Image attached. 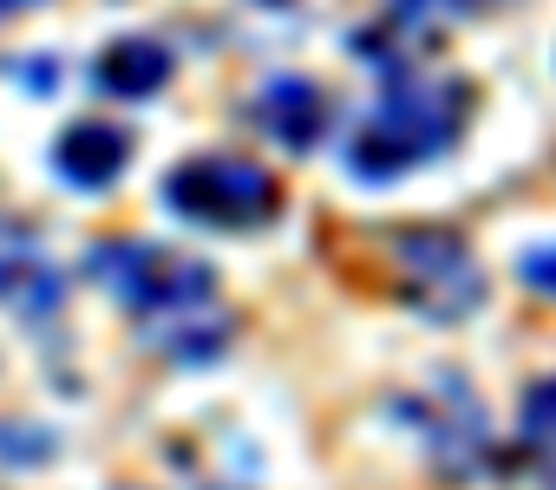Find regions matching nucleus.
I'll return each instance as SVG.
<instances>
[{
    "mask_svg": "<svg viewBox=\"0 0 556 490\" xmlns=\"http://www.w3.org/2000/svg\"><path fill=\"white\" fill-rule=\"evenodd\" d=\"M86 275L138 314V340H151L164 360L203 366L229 347V314L216 308V275L210 262L170 249V242H138V235H105L86 249Z\"/></svg>",
    "mask_w": 556,
    "mask_h": 490,
    "instance_id": "nucleus-1",
    "label": "nucleus"
},
{
    "mask_svg": "<svg viewBox=\"0 0 556 490\" xmlns=\"http://www.w3.org/2000/svg\"><path fill=\"white\" fill-rule=\"evenodd\" d=\"M465 105L471 92L458 79H439V73H419V66H387L380 73V105L354 125L341 164L354 183H393L432 157H445L458 144V125H465Z\"/></svg>",
    "mask_w": 556,
    "mask_h": 490,
    "instance_id": "nucleus-2",
    "label": "nucleus"
},
{
    "mask_svg": "<svg viewBox=\"0 0 556 490\" xmlns=\"http://www.w3.org/2000/svg\"><path fill=\"white\" fill-rule=\"evenodd\" d=\"M164 209L190 229H216V235H242L262 229L275 209H282V183H275L262 164L229 157V151H203L184 157L164 177Z\"/></svg>",
    "mask_w": 556,
    "mask_h": 490,
    "instance_id": "nucleus-3",
    "label": "nucleus"
},
{
    "mask_svg": "<svg viewBox=\"0 0 556 490\" xmlns=\"http://www.w3.org/2000/svg\"><path fill=\"white\" fill-rule=\"evenodd\" d=\"M393 295L426 321H465L484 308V269L458 229L393 235Z\"/></svg>",
    "mask_w": 556,
    "mask_h": 490,
    "instance_id": "nucleus-4",
    "label": "nucleus"
},
{
    "mask_svg": "<svg viewBox=\"0 0 556 490\" xmlns=\"http://www.w3.org/2000/svg\"><path fill=\"white\" fill-rule=\"evenodd\" d=\"M393 412L419 431V444L432 451V464H439L445 477H471V470H484V457H491V431H484V412H478V399L465 392V379H432L426 392L393 399Z\"/></svg>",
    "mask_w": 556,
    "mask_h": 490,
    "instance_id": "nucleus-5",
    "label": "nucleus"
},
{
    "mask_svg": "<svg viewBox=\"0 0 556 490\" xmlns=\"http://www.w3.org/2000/svg\"><path fill=\"white\" fill-rule=\"evenodd\" d=\"M0 308H8L14 321H27V327H47L66 308L60 262L40 249V235L27 222H14V216H0Z\"/></svg>",
    "mask_w": 556,
    "mask_h": 490,
    "instance_id": "nucleus-6",
    "label": "nucleus"
},
{
    "mask_svg": "<svg viewBox=\"0 0 556 490\" xmlns=\"http://www.w3.org/2000/svg\"><path fill=\"white\" fill-rule=\"evenodd\" d=\"M249 118L268 144H282L295 157H308L321 144V125H328V92L302 73H275L249 92Z\"/></svg>",
    "mask_w": 556,
    "mask_h": 490,
    "instance_id": "nucleus-7",
    "label": "nucleus"
},
{
    "mask_svg": "<svg viewBox=\"0 0 556 490\" xmlns=\"http://www.w3.org/2000/svg\"><path fill=\"white\" fill-rule=\"evenodd\" d=\"M131 151H138V138H131L125 125H112V118H73V125L53 138L47 164H53V177H60L66 190H112V183L125 177Z\"/></svg>",
    "mask_w": 556,
    "mask_h": 490,
    "instance_id": "nucleus-8",
    "label": "nucleus"
},
{
    "mask_svg": "<svg viewBox=\"0 0 556 490\" xmlns=\"http://www.w3.org/2000/svg\"><path fill=\"white\" fill-rule=\"evenodd\" d=\"M92 86L105 99H151V92L170 86V47L157 34H118L112 47H99Z\"/></svg>",
    "mask_w": 556,
    "mask_h": 490,
    "instance_id": "nucleus-9",
    "label": "nucleus"
},
{
    "mask_svg": "<svg viewBox=\"0 0 556 490\" xmlns=\"http://www.w3.org/2000/svg\"><path fill=\"white\" fill-rule=\"evenodd\" d=\"M517 444H523V464L536 470L543 490H556V373L536 379L523 392V412H517Z\"/></svg>",
    "mask_w": 556,
    "mask_h": 490,
    "instance_id": "nucleus-10",
    "label": "nucleus"
},
{
    "mask_svg": "<svg viewBox=\"0 0 556 490\" xmlns=\"http://www.w3.org/2000/svg\"><path fill=\"white\" fill-rule=\"evenodd\" d=\"M517 275L536 288V295H549L556 301V242H543V249H530L523 262H517Z\"/></svg>",
    "mask_w": 556,
    "mask_h": 490,
    "instance_id": "nucleus-11",
    "label": "nucleus"
},
{
    "mask_svg": "<svg viewBox=\"0 0 556 490\" xmlns=\"http://www.w3.org/2000/svg\"><path fill=\"white\" fill-rule=\"evenodd\" d=\"M387 8H393L400 21H426V14H471L478 0H387Z\"/></svg>",
    "mask_w": 556,
    "mask_h": 490,
    "instance_id": "nucleus-12",
    "label": "nucleus"
},
{
    "mask_svg": "<svg viewBox=\"0 0 556 490\" xmlns=\"http://www.w3.org/2000/svg\"><path fill=\"white\" fill-rule=\"evenodd\" d=\"M21 86L27 92H53L60 79H53V60H21Z\"/></svg>",
    "mask_w": 556,
    "mask_h": 490,
    "instance_id": "nucleus-13",
    "label": "nucleus"
},
{
    "mask_svg": "<svg viewBox=\"0 0 556 490\" xmlns=\"http://www.w3.org/2000/svg\"><path fill=\"white\" fill-rule=\"evenodd\" d=\"M27 8H40V0H0V14H27Z\"/></svg>",
    "mask_w": 556,
    "mask_h": 490,
    "instance_id": "nucleus-14",
    "label": "nucleus"
},
{
    "mask_svg": "<svg viewBox=\"0 0 556 490\" xmlns=\"http://www.w3.org/2000/svg\"><path fill=\"white\" fill-rule=\"evenodd\" d=\"M118 490H131V483H118Z\"/></svg>",
    "mask_w": 556,
    "mask_h": 490,
    "instance_id": "nucleus-15",
    "label": "nucleus"
}]
</instances>
